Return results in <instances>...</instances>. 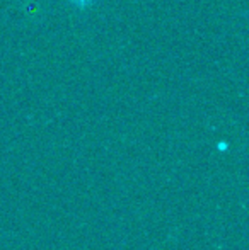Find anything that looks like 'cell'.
Listing matches in <instances>:
<instances>
[{
    "label": "cell",
    "mask_w": 249,
    "mask_h": 250,
    "mask_svg": "<svg viewBox=\"0 0 249 250\" xmlns=\"http://www.w3.org/2000/svg\"><path fill=\"white\" fill-rule=\"evenodd\" d=\"M70 2H73V3H75V5L84 7V5H89V3H92L94 0H70Z\"/></svg>",
    "instance_id": "1"
}]
</instances>
